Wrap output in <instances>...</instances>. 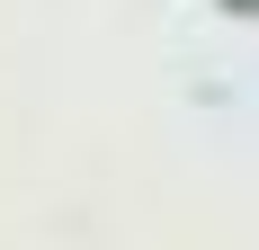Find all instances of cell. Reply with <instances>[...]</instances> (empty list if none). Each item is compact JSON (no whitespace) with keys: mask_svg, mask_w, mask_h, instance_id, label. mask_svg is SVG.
Segmentation results:
<instances>
[{"mask_svg":"<svg viewBox=\"0 0 259 250\" xmlns=\"http://www.w3.org/2000/svg\"><path fill=\"white\" fill-rule=\"evenodd\" d=\"M224 18H259V0H224Z\"/></svg>","mask_w":259,"mask_h":250,"instance_id":"obj_1","label":"cell"}]
</instances>
